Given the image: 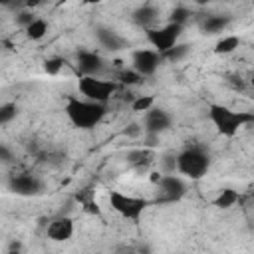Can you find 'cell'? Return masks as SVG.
I'll return each mask as SVG.
<instances>
[{
  "label": "cell",
  "mask_w": 254,
  "mask_h": 254,
  "mask_svg": "<svg viewBox=\"0 0 254 254\" xmlns=\"http://www.w3.org/2000/svg\"><path fill=\"white\" fill-rule=\"evenodd\" d=\"M69 123L77 129H93L95 125H99L107 113V105H101V103H93V101H87L83 97H75V95H69L65 99V107H64Z\"/></svg>",
  "instance_id": "6da1fadb"
},
{
  "label": "cell",
  "mask_w": 254,
  "mask_h": 254,
  "mask_svg": "<svg viewBox=\"0 0 254 254\" xmlns=\"http://www.w3.org/2000/svg\"><path fill=\"white\" fill-rule=\"evenodd\" d=\"M210 169V155L202 147H187L177 153V173L190 181L202 179Z\"/></svg>",
  "instance_id": "3957f363"
},
{
  "label": "cell",
  "mask_w": 254,
  "mask_h": 254,
  "mask_svg": "<svg viewBox=\"0 0 254 254\" xmlns=\"http://www.w3.org/2000/svg\"><path fill=\"white\" fill-rule=\"evenodd\" d=\"M77 69L81 75H91V77H101V73L107 69V62L93 50H79L75 56Z\"/></svg>",
  "instance_id": "30bf717a"
},
{
  "label": "cell",
  "mask_w": 254,
  "mask_h": 254,
  "mask_svg": "<svg viewBox=\"0 0 254 254\" xmlns=\"http://www.w3.org/2000/svg\"><path fill=\"white\" fill-rule=\"evenodd\" d=\"M161 56L157 54V52H153V50H135L133 54H131V69L133 71H137L141 77H149V75H153L157 69H159V65H161Z\"/></svg>",
  "instance_id": "ba28073f"
},
{
  "label": "cell",
  "mask_w": 254,
  "mask_h": 254,
  "mask_svg": "<svg viewBox=\"0 0 254 254\" xmlns=\"http://www.w3.org/2000/svg\"><path fill=\"white\" fill-rule=\"evenodd\" d=\"M173 119L167 109L163 107H151L147 113H143V133L147 135H161L171 127Z\"/></svg>",
  "instance_id": "8fae6325"
},
{
  "label": "cell",
  "mask_w": 254,
  "mask_h": 254,
  "mask_svg": "<svg viewBox=\"0 0 254 254\" xmlns=\"http://www.w3.org/2000/svg\"><path fill=\"white\" fill-rule=\"evenodd\" d=\"M73 220L69 216H58L54 218L48 228H46V236L52 240V242H67L71 236H73Z\"/></svg>",
  "instance_id": "7c38bea8"
},
{
  "label": "cell",
  "mask_w": 254,
  "mask_h": 254,
  "mask_svg": "<svg viewBox=\"0 0 254 254\" xmlns=\"http://www.w3.org/2000/svg\"><path fill=\"white\" fill-rule=\"evenodd\" d=\"M151 107H155V97L153 95H137L131 103V109L137 113H147Z\"/></svg>",
  "instance_id": "d4e9b609"
},
{
  "label": "cell",
  "mask_w": 254,
  "mask_h": 254,
  "mask_svg": "<svg viewBox=\"0 0 254 254\" xmlns=\"http://www.w3.org/2000/svg\"><path fill=\"white\" fill-rule=\"evenodd\" d=\"M190 44H175L171 50H167L165 54H161V60H167V62H181L185 60L189 54H190Z\"/></svg>",
  "instance_id": "ffe728a7"
},
{
  "label": "cell",
  "mask_w": 254,
  "mask_h": 254,
  "mask_svg": "<svg viewBox=\"0 0 254 254\" xmlns=\"http://www.w3.org/2000/svg\"><path fill=\"white\" fill-rule=\"evenodd\" d=\"M190 16H192V12H190L187 6H175V8L171 10L169 24H177V26H183V28H185V24L190 20Z\"/></svg>",
  "instance_id": "7402d4cb"
},
{
  "label": "cell",
  "mask_w": 254,
  "mask_h": 254,
  "mask_svg": "<svg viewBox=\"0 0 254 254\" xmlns=\"http://www.w3.org/2000/svg\"><path fill=\"white\" fill-rule=\"evenodd\" d=\"M161 165H163V175H175L177 173V153L175 151L163 153Z\"/></svg>",
  "instance_id": "484cf974"
},
{
  "label": "cell",
  "mask_w": 254,
  "mask_h": 254,
  "mask_svg": "<svg viewBox=\"0 0 254 254\" xmlns=\"http://www.w3.org/2000/svg\"><path fill=\"white\" fill-rule=\"evenodd\" d=\"M36 18H38V16H36L32 10L24 8V10H20V12L14 16V22H16V24H18L22 30H26V28H28V26H30V24L36 20Z\"/></svg>",
  "instance_id": "4316f807"
},
{
  "label": "cell",
  "mask_w": 254,
  "mask_h": 254,
  "mask_svg": "<svg viewBox=\"0 0 254 254\" xmlns=\"http://www.w3.org/2000/svg\"><path fill=\"white\" fill-rule=\"evenodd\" d=\"M8 189L20 196H36L44 190V181L32 173H22V175H14L8 181Z\"/></svg>",
  "instance_id": "9c48e42d"
},
{
  "label": "cell",
  "mask_w": 254,
  "mask_h": 254,
  "mask_svg": "<svg viewBox=\"0 0 254 254\" xmlns=\"http://www.w3.org/2000/svg\"><path fill=\"white\" fill-rule=\"evenodd\" d=\"M228 24H230V18L228 16L210 14V16H204V20L200 22V30L206 36H216V34H222L228 28Z\"/></svg>",
  "instance_id": "9a60e30c"
},
{
  "label": "cell",
  "mask_w": 254,
  "mask_h": 254,
  "mask_svg": "<svg viewBox=\"0 0 254 254\" xmlns=\"http://www.w3.org/2000/svg\"><path fill=\"white\" fill-rule=\"evenodd\" d=\"M238 46H240V38H238V36H234V34L222 36V38L214 44V54H218V56H228V54H232Z\"/></svg>",
  "instance_id": "ac0fdd59"
},
{
  "label": "cell",
  "mask_w": 254,
  "mask_h": 254,
  "mask_svg": "<svg viewBox=\"0 0 254 254\" xmlns=\"http://www.w3.org/2000/svg\"><path fill=\"white\" fill-rule=\"evenodd\" d=\"M119 83L115 79H103V77H91V75H81L77 81V89L83 95V99L107 105V101L113 97L117 91Z\"/></svg>",
  "instance_id": "277c9868"
},
{
  "label": "cell",
  "mask_w": 254,
  "mask_h": 254,
  "mask_svg": "<svg viewBox=\"0 0 254 254\" xmlns=\"http://www.w3.org/2000/svg\"><path fill=\"white\" fill-rule=\"evenodd\" d=\"M143 79L145 77H141L137 71H133L131 67L127 69V67H123V69H119V73H117V83L119 85H139V83H143Z\"/></svg>",
  "instance_id": "44dd1931"
},
{
  "label": "cell",
  "mask_w": 254,
  "mask_h": 254,
  "mask_svg": "<svg viewBox=\"0 0 254 254\" xmlns=\"http://www.w3.org/2000/svg\"><path fill=\"white\" fill-rule=\"evenodd\" d=\"M206 113L210 123L222 137H234L244 125L254 121V115L250 111H236L220 103H210Z\"/></svg>",
  "instance_id": "7a4b0ae2"
},
{
  "label": "cell",
  "mask_w": 254,
  "mask_h": 254,
  "mask_svg": "<svg viewBox=\"0 0 254 254\" xmlns=\"http://www.w3.org/2000/svg\"><path fill=\"white\" fill-rule=\"evenodd\" d=\"M240 200V192L236 190V189H230V187H226V189H222L220 192H218V196L214 198V206L216 208H232L236 202Z\"/></svg>",
  "instance_id": "2e32d148"
},
{
  "label": "cell",
  "mask_w": 254,
  "mask_h": 254,
  "mask_svg": "<svg viewBox=\"0 0 254 254\" xmlns=\"http://www.w3.org/2000/svg\"><path fill=\"white\" fill-rule=\"evenodd\" d=\"M147 34V42L153 46V52H157L159 56L165 54L167 50H171L175 44H179L181 34H183V26L177 24H165V26H155L151 30L145 32Z\"/></svg>",
  "instance_id": "8992f818"
},
{
  "label": "cell",
  "mask_w": 254,
  "mask_h": 254,
  "mask_svg": "<svg viewBox=\"0 0 254 254\" xmlns=\"http://www.w3.org/2000/svg\"><path fill=\"white\" fill-rule=\"evenodd\" d=\"M155 187H157V190H155L153 202H157V204L177 202L187 192L185 181L181 177H177V175H161V179L155 183Z\"/></svg>",
  "instance_id": "52a82bcc"
},
{
  "label": "cell",
  "mask_w": 254,
  "mask_h": 254,
  "mask_svg": "<svg viewBox=\"0 0 254 254\" xmlns=\"http://www.w3.org/2000/svg\"><path fill=\"white\" fill-rule=\"evenodd\" d=\"M107 198H109V206L119 216H123L127 220H133V222H137L141 218V214L145 212V208L153 204V200H149V198L131 196V194H125L121 190H109Z\"/></svg>",
  "instance_id": "5b68a950"
},
{
  "label": "cell",
  "mask_w": 254,
  "mask_h": 254,
  "mask_svg": "<svg viewBox=\"0 0 254 254\" xmlns=\"http://www.w3.org/2000/svg\"><path fill=\"white\" fill-rule=\"evenodd\" d=\"M95 38H97L99 46L109 50V52H119L123 48H129V42L107 26H97L95 28Z\"/></svg>",
  "instance_id": "4fadbf2b"
},
{
  "label": "cell",
  "mask_w": 254,
  "mask_h": 254,
  "mask_svg": "<svg viewBox=\"0 0 254 254\" xmlns=\"http://www.w3.org/2000/svg\"><path fill=\"white\" fill-rule=\"evenodd\" d=\"M18 115V105L14 101H6L0 103V125H8L10 121H14Z\"/></svg>",
  "instance_id": "603a6c76"
},
{
  "label": "cell",
  "mask_w": 254,
  "mask_h": 254,
  "mask_svg": "<svg viewBox=\"0 0 254 254\" xmlns=\"http://www.w3.org/2000/svg\"><path fill=\"white\" fill-rule=\"evenodd\" d=\"M125 135L127 137H141L143 135V127L139 123H131L127 129H125Z\"/></svg>",
  "instance_id": "f1b7e54d"
},
{
  "label": "cell",
  "mask_w": 254,
  "mask_h": 254,
  "mask_svg": "<svg viewBox=\"0 0 254 254\" xmlns=\"http://www.w3.org/2000/svg\"><path fill=\"white\" fill-rule=\"evenodd\" d=\"M65 65V60L60 58V56H52V58H46L44 60V71L48 75H58Z\"/></svg>",
  "instance_id": "cb8c5ba5"
},
{
  "label": "cell",
  "mask_w": 254,
  "mask_h": 254,
  "mask_svg": "<svg viewBox=\"0 0 254 254\" xmlns=\"http://www.w3.org/2000/svg\"><path fill=\"white\" fill-rule=\"evenodd\" d=\"M151 161H153V153H151V149L141 147V149H133V151L127 153V163H129L131 167H135V169H141V167L149 165Z\"/></svg>",
  "instance_id": "e0dca14e"
},
{
  "label": "cell",
  "mask_w": 254,
  "mask_h": 254,
  "mask_svg": "<svg viewBox=\"0 0 254 254\" xmlns=\"http://www.w3.org/2000/svg\"><path fill=\"white\" fill-rule=\"evenodd\" d=\"M6 254H22V252H20V250H18V248H10V250H8V252H6Z\"/></svg>",
  "instance_id": "f546056e"
},
{
  "label": "cell",
  "mask_w": 254,
  "mask_h": 254,
  "mask_svg": "<svg viewBox=\"0 0 254 254\" xmlns=\"http://www.w3.org/2000/svg\"><path fill=\"white\" fill-rule=\"evenodd\" d=\"M12 161H14V153H12V149L0 141V163H12Z\"/></svg>",
  "instance_id": "83f0119b"
},
{
  "label": "cell",
  "mask_w": 254,
  "mask_h": 254,
  "mask_svg": "<svg viewBox=\"0 0 254 254\" xmlns=\"http://www.w3.org/2000/svg\"><path fill=\"white\" fill-rule=\"evenodd\" d=\"M159 14L161 12H159L157 6H153V4H141V6H137L133 10L131 20H133V24H137L139 28H145V32H147V30L155 28V24L159 20Z\"/></svg>",
  "instance_id": "5bb4252c"
},
{
  "label": "cell",
  "mask_w": 254,
  "mask_h": 254,
  "mask_svg": "<svg viewBox=\"0 0 254 254\" xmlns=\"http://www.w3.org/2000/svg\"><path fill=\"white\" fill-rule=\"evenodd\" d=\"M24 32H26V38H28V40H32V42H40V40L48 34V22H46L44 18H36Z\"/></svg>",
  "instance_id": "d6986e66"
}]
</instances>
